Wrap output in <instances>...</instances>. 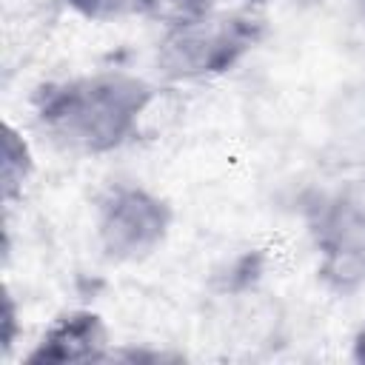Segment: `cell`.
<instances>
[{
	"mask_svg": "<svg viewBox=\"0 0 365 365\" xmlns=\"http://www.w3.org/2000/svg\"><path fill=\"white\" fill-rule=\"evenodd\" d=\"M157 86L131 71H97L48 83L34 97L37 125L54 145L97 157L137 137Z\"/></svg>",
	"mask_w": 365,
	"mask_h": 365,
	"instance_id": "6da1fadb",
	"label": "cell"
},
{
	"mask_svg": "<svg viewBox=\"0 0 365 365\" xmlns=\"http://www.w3.org/2000/svg\"><path fill=\"white\" fill-rule=\"evenodd\" d=\"M262 40V20L248 11H191L160 37L154 63L171 83L214 80L237 68Z\"/></svg>",
	"mask_w": 365,
	"mask_h": 365,
	"instance_id": "7a4b0ae2",
	"label": "cell"
},
{
	"mask_svg": "<svg viewBox=\"0 0 365 365\" xmlns=\"http://www.w3.org/2000/svg\"><path fill=\"white\" fill-rule=\"evenodd\" d=\"M171 205L143 185H114L97 208V242L114 262H143L168 237Z\"/></svg>",
	"mask_w": 365,
	"mask_h": 365,
	"instance_id": "3957f363",
	"label": "cell"
},
{
	"mask_svg": "<svg viewBox=\"0 0 365 365\" xmlns=\"http://www.w3.org/2000/svg\"><path fill=\"white\" fill-rule=\"evenodd\" d=\"M322 277L348 291L365 279V202L348 194L319 200L311 214Z\"/></svg>",
	"mask_w": 365,
	"mask_h": 365,
	"instance_id": "277c9868",
	"label": "cell"
},
{
	"mask_svg": "<svg viewBox=\"0 0 365 365\" xmlns=\"http://www.w3.org/2000/svg\"><path fill=\"white\" fill-rule=\"evenodd\" d=\"M108 328L94 311H68L57 317L40 342L26 354L29 365H74V362H106Z\"/></svg>",
	"mask_w": 365,
	"mask_h": 365,
	"instance_id": "5b68a950",
	"label": "cell"
},
{
	"mask_svg": "<svg viewBox=\"0 0 365 365\" xmlns=\"http://www.w3.org/2000/svg\"><path fill=\"white\" fill-rule=\"evenodd\" d=\"M34 174V157L26 143V137L6 123L3 125V160H0V188H3V202L11 205L17 197H23V188L29 185Z\"/></svg>",
	"mask_w": 365,
	"mask_h": 365,
	"instance_id": "8992f818",
	"label": "cell"
},
{
	"mask_svg": "<svg viewBox=\"0 0 365 365\" xmlns=\"http://www.w3.org/2000/svg\"><path fill=\"white\" fill-rule=\"evenodd\" d=\"M63 3L80 17L94 20V23H117V20L143 17L160 6V0H63Z\"/></svg>",
	"mask_w": 365,
	"mask_h": 365,
	"instance_id": "52a82bcc",
	"label": "cell"
},
{
	"mask_svg": "<svg viewBox=\"0 0 365 365\" xmlns=\"http://www.w3.org/2000/svg\"><path fill=\"white\" fill-rule=\"evenodd\" d=\"M14 328H17V308L11 294H6V305H3V348L9 351L14 345Z\"/></svg>",
	"mask_w": 365,
	"mask_h": 365,
	"instance_id": "ba28073f",
	"label": "cell"
},
{
	"mask_svg": "<svg viewBox=\"0 0 365 365\" xmlns=\"http://www.w3.org/2000/svg\"><path fill=\"white\" fill-rule=\"evenodd\" d=\"M182 3V14L191 11H208V9H220V0H180Z\"/></svg>",
	"mask_w": 365,
	"mask_h": 365,
	"instance_id": "9c48e42d",
	"label": "cell"
},
{
	"mask_svg": "<svg viewBox=\"0 0 365 365\" xmlns=\"http://www.w3.org/2000/svg\"><path fill=\"white\" fill-rule=\"evenodd\" d=\"M354 359L365 365V325H362V328L356 331V336H354Z\"/></svg>",
	"mask_w": 365,
	"mask_h": 365,
	"instance_id": "30bf717a",
	"label": "cell"
},
{
	"mask_svg": "<svg viewBox=\"0 0 365 365\" xmlns=\"http://www.w3.org/2000/svg\"><path fill=\"white\" fill-rule=\"evenodd\" d=\"M359 3H362V14H365V0H359Z\"/></svg>",
	"mask_w": 365,
	"mask_h": 365,
	"instance_id": "8fae6325",
	"label": "cell"
}]
</instances>
